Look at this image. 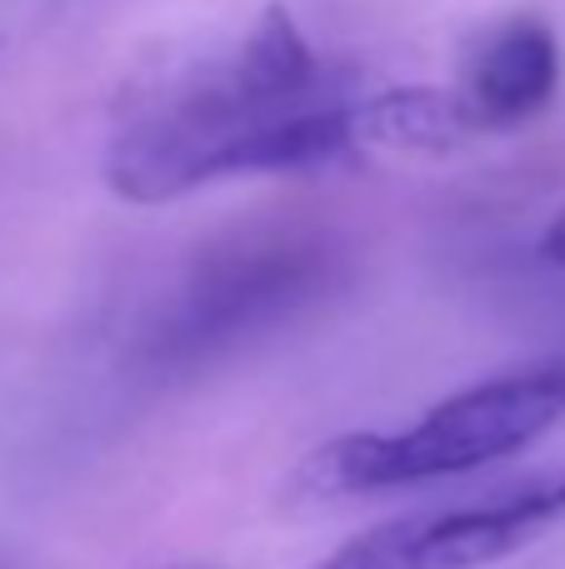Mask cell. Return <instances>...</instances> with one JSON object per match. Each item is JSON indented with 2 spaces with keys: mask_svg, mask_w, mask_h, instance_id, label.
<instances>
[{
  "mask_svg": "<svg viewBox=\"0 0 565 569\" xmlns=\"http://www.w3.org/2000/svg\"><path fill=\"white\" fill-rule=\"evenodd\" d=\"M340 276V246L326 226H256L216 240L180 276L140 335L150 370H200V365L256 345L330 290Z\"/></svg>",
  "mask_w": 565,
  "mask_h": 569,
  "instance_id": "obj_3",
  "label": "cell"
},
{
  "mask_svg": "<svg viewBox=\"0 0 565 569\" xmlns=\"http://www.w3.org/2000/svg\"><path fill=\"white\" fill-rule=\"evenodd\" d=\"M565 420V355L466 385L400 430H350L300 460L296 490L310 500L410 490L476 475L531 450Z\"/></svg>",
  "mask_w": 565,
  "mask_h": 569,
  "instance_id": "obj_2",
  "label": "cell"
},
{
  "mask_svg": "<svg viewBox=\"0 0 565 569\" xmlns=\"http://www.w3.org/2000/svg\"><path fill=\"white\" fill-rule=\"evenodd\" d=\"M541 256L556 260V266H565V210L546 226V236H541Z\"/></svg>",
  "mask_w": 565,
  "mask_h": 569,
  "instance_id": "obj_7",
  "label": "cell"
},
{
  "mask_svg": "<svg viewBox=\"0 0 565 569\" xmlns=\"http://www.w3.org/2000/svg\"><path fill=\"white\" fill-rule=\"evenodd\" d=\"M561 70L556 30L541 16H511L476 36L456 100L470 130H516L556 100Z\"/></svg>",
  "mask_w": 565,
  "mask_h": 569,
  "instance_id": "obj_5",
  "label": "cell"
},
{
  "mask_svg": "<svg viewBox=\"0 0 565 569\" xmlns=\"http://www.w3.org/2000/svg\"><path fill=\"white\" fill-rule=\"evenodd\" d=\"M356 146V106L286 6L236 46L150 70L126 90L106 136V186L130 206H166L240 176H300Z\"/></svg>",
  "mask_w": 565,
  "mask_h": 569,
  "instance_id": "obj_1",
  "label": "cell"
},
{
  "mask_svg": "<svg viewBox=\"0 0 565 569\" xmlns=\"http://www.w3.org/2000/svg\"><path fill=\"white\" fill-rule=\"evenodd\" d=\"M476 136L460 110L456 90H386V96L356 106V146H380V150H410V156H446V150L466 146Z\"/></svg>",
  "mask_w": 565,
  "mask_h": 569,
  "instance_id": "obj_6",
  "label": "cell"
},
{
  "mask_svg": "<svg viewBox=\"0 0 565 569\" xmlns=\"http://www.w3.org/2000/svg\"><path fill=\"white\" fill-rule=\"evenodd\" d=\"M565 520V465L486 495L400 515L336 545L306 569H490Z\"/></svg>",
  "mask_w": 565,
  "mask_h": 569,
  "instance_id": "obj_4",
  "label": "cell"
}]
</instances>
